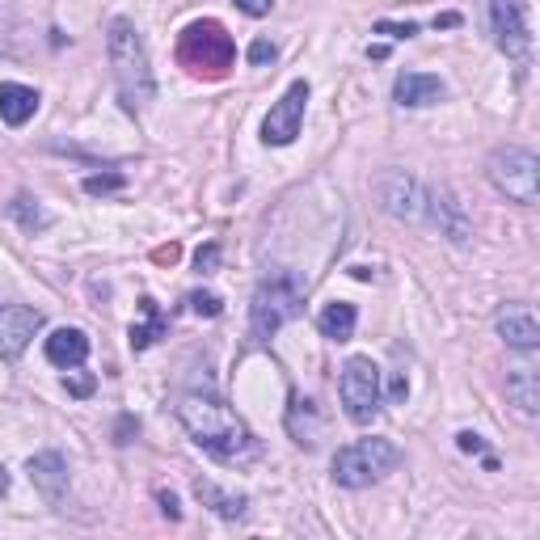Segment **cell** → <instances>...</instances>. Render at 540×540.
<instances>
[{
	"mask_svg": "<svg viewBox=\"0 0 540 540\" xmlns=\"http://www.w3.org/2000/svg\"><path fill=\"white\" fill-rule=\"evenodd\" d=\"M178 418H182V427L190 431V439H195L211 460H220V465H249V460L262 452V443L254 439V431H249L245 422L216 397L186 393L178 401Z\"/></svg>",
	"mask_w": 540,
	"mask_h": 540,
	"instance_id": "cell-1",
	"label": "cell"
},
{
	"mask_svg": "<svg viewBox=\"0 0 540 540\" xmlns=\"http://www.w3.org/2000/svg\"><path fill=\"white\" fill-rule=\"evenodd\" d=\"M106 51H110V68H114V85H119V98L127 110H140L157 98V76L148 64V47L135 22L127 17H114L110 34H106Z\"/></svg>",
	"mask_w": 540,
	"mask_h": 540,
	"instance_id": "cell-2",
	"label": "cell"
},
{
	"mask_svg": "<svg viewBox=\"0 0 540 540\" xmlns=\"http://www.w3.org/2000/svg\"><path fill=\"white\" fill-rule=\"evenodd\" d=\"M178 64L195 76H207V81H220V76H228V68L237 64V47H233V38H228V30L207 17V22H190L182 30Z\"/></svg>",
	"mask_w": 540,
	"mask_h": 540,
	"instance_id": "cell-3",
	"label": "cell"
},
{
	"mask_svg": "<svg viewBox=\"0 0 540 540\" xmlns=\"http://www.w3.org/2000/svg\"><path fill=\"white\" fill-rule=\"evenodd\" d=\"M397 465H401V452L393 439H355L334 452L330 473L342 490H363L372 481H380L384 473H393Z\"/></svg>",
	"mask_w": 540,
	"mask_h": 540,
	"instance_id": "cell-4",
	"label": "cell"
},
{
	"mask_svg": "<svg viewBox=\"0 0 540 540\" xmlns=\"http://www.w3.org/2000/svg\"><path fill=\"white\" fill-rule=\"evenodd\" d=\"M300 304H304L300 279H292V275L266 279L254 292V304H249V334H254L258 342H266L270 334H279L292 317H300Z\"/></svg>",
	"mask_w": 540,
	"mask_h": 540,
	"instance_id": "cell-5",
	"label": "cell"
},
{
	"mask_svg": "<svg viewBox=\"0 0 540 540\" xmlns=\"http://www.w3.org/2000/svg\"><path fill=\"white\" fill-rule=\"evenodd\" d=\"M486 178L498 195L532 207L540 195V157L532 148H498L486 161Z\"/></svg>",
	"mask_w": 540,
	"mask_h": 540,
	"instance_id": "cell-6",
	"label": "cell"
},
{
	"mask_svg": "<svg viewBox=\"0 0 540 540\" xmlns=\"http://www.w3.org/2000/svg\"><path fill=\"white\" fill-rule=\"evenodd\" d=\"M338 397H342L346 418H351L355 427H368L380 414V368L368 355L346 359V368L338 376Z\"/></svg>",
	"mask_w": 540,
	"mask_h": 540,
	"instance_id": "cell-7",
	"label": "cell"
},
{
	"mask_svg": "<svg viewBox=\"0 0 540 540\" xmlns=\"http://www.w3.org/2000/svg\"><path fill=\"white\" fill-rule=\"evenodd\" d=\"M486 26H490V38L494 47L507 55L515 64H528L532 60V34H528V17H524V5L519 0H486Z\"/></svg>",
	"mask_w": 540,
	"mask_h": 540,
	"instance_id": "cell-8",
	"label": "cell"
},
{
	"mask_svg": "<svg viewBox=\"0 0 540 540\" xmlns=\"http://www.w3.org/2000/svg\"><path fill=\"white\" fill-rule=\"evenodd\" d=\"M304 106H308V81H292V85H287V93L266 114L262 144H270V148L292 144L296 135H300V123H304Z\"/></svg>",
	"mask_w": 540,
	"mask_h": 540,
	"instance_id": "cell-9",
	"label": "cell"
},
{
	"mask_svg": "<svg viewBox=\"0 0 540 540\" xmlns=\"http://www.w3.org/2000/svg\"><path fill=\"white\" fill-rule=\"evenodd\" d=\"M376 195H380V207L389 211V216H397V220H410V224L427 220V186H418L410 173H401V169L384 173Z\"/></svg>",
	"mask_w": 540,
	"mask_h": 540,
	"instance_id": "cell-10",
	"label": "cell"
},
{
	"mask_svg": "<svg viewBox=\"0 0 540 540\" xmlns=\"http://www.w3.org/2000/svg\"><path fill=\"white\" fill-rule=\"evenodd\" d=\"M43 330V313L30 304H0V359H17Z\"/></svg>",
	"mask_w": 540,
	"mask_h": 540,
	"instance_id": "cell-11",
	"label": "cell"
},
{
	"mask_svg": "<svg viewBox=\"0 0 540 540\" xmlns=\"http://www.w3.org/2000/svg\"><path fill=\"white\" fill-rule=\"evenodd\" d=\"M427 220L439 224V233L448 237L452 245H469V237H473L469 216H465V203H460L448 186L427 190Z\"/></svg>",
	"mask_w": 540,
	"mask_h": 540,
	"instance_id": "cell-12",
	"label": "cell"
},
{
	"mask_svg": "<svg viewBox=\"0 0 540 540\" xmlns=\"http://www.w3.org/2000/svg\"><path fill=\"white\" fill-rule=\"evenodd\" d=\"M494 330L515 351H536L540 346V321L532 313V304H503L494 317Z\"/></svg>",
	"mask_w": 540,
	"mask_h": 540,
	"instance_id": "cell-13",
	"label": "cell"
},
{
	"mask_svg": "<svg viewBox=\"0 0 540 540\" xmlns=\"http://www.w3.org/2000/svg\"><path fill=\"white\" fill-rule=\"evenodd\" d=\"M26 473L34 481V490L47 498V503H64L68 494V460L60 452H38L26 460Z\"/></svg>",
	"mask_w": 540,
	"mask_h": 540,
	"instance_id": "cell-14",
	"label": "cell"
},
{
	"mask_svg": "<svg viewBox=\"0 0 540 540\" xmlns=\"http://www.w3.org/2000/svg\"><path fill=\"white\" fill-rule=\"evenodd\" d=\"M443 81L439 76H431V72H401L397 76V85H393V98H397V106H435L439 98H443Z\"/></svg>",
	"mask_w": 540,
	"mask_h": 540,
	"instance_id": "cell-15",
	"label": "cell"
},
{
	"mask_svg": "<svg viewBox=\"0 0 540 540\" xmlns=\"http://www.w3.org/2000/svg\"><path fill=\"white\" fill-rule=\"evenodd\" d=\"M47 359L55 363V368H81V363L89 359V338L85 330H55L47 338Z\"/></svg>",
	"mask_w": 540,
	"mask_h": 540,
	"instance_id": "cell-16",
	"label": "cell"
},
{
	"mask_svg": "<svg viewBox=\"0 0 540 540\" xmlns=\"http://www.w3.org/2000/svg\"><path fill=\"white\" fill-rule=\"evenodd\" d=\"M38 110V89L30 85H17V81H5L0 85V119H5L9 127H22L34 119Z\"/></svg>",
	"mask_w": 540,
	"mask_h": 540,
	"instance_id": "cell-17",
	"label": "cell"
},
{
	"mask_svg": "<svg viewBox=\"0 0 540 540\" xmlns=\"http://www.w3.org/2000/svg\"><path fill=\"white\" fill-rule=\"evenodd\" d=\"M507 397L519 405V414L524 418H536L540 414V376H536V368H511L507 372Z\"/></svg>",
	"mask_w": 540,
	"mask_h": 540,
	"instance_id": "cell-18",
	"label": "cell"
},
{
	"mask_svg": "<svg viewBox=\"0 0 540 540\" xmlns=\"http://www.w3.org/2000/svg\"><path fill=\"white\" fill-rule=\"evenodd\" d=\"M355 321H359L355 304L334 300V304H325V308H321L317 330H321V338H330V342H351V334H355Z\"/></svg>",
	"mask_w": 540,
	"mask_h": 540,
	"instance_id": "cell-19",
	"label": "cell"
},
{
	"mask_svg": "<svg viewBox=\"0 0 540 540\" xmlns=\"http://www.w3.org/2000/svg\"><path fill=\"white\" fill-rule=\"evenodd\" d=\"M287 431L300 448H313L317 435H321V418H317V405L304 401V397H292V410H287Z\"/></svg>",
	"mask_w": 540,
	"mask_h": 540,
	"instance_id": "cell-20",
	"label": "cell"
},
{
	"mask_svg": "<svg viewBox=\"0 0 540 540\" xmlns=\"http://www.w3.org/2000/svg\"><path fill=\"white\" fill-rule=\"evenodd\" d=\"M195 494H199V503L203 507H211V511H216V515H224V519H241L245 515V494H228V490H220L216 486V481H195Z\"/></svg>",
	"mask_w": 540,
	"mask_h": 540,
	"instance_id": "cell-21",
	"label": "cell"
},
{
	"mask_svg": "<svg viewBox=\"0 0 540 540\" xmlns=\"http://www.w3.org/2000/svg\"><path fill=\"white\" fill-rule=\"evenodd\" d=\"M140 308H144V317H148V321H144V325H131V351H148V346L157 342V338L165 334V325H169V321L161 317V304L152 300V296H144Z\"/></svg>",
	"mask_w": 540,
	"mask_h": 540,
	"instance_id": "cell-22",
	"label": "cell"
},
{
	"mask_svg": "<svg viewBox=\"0 0 540 540\" xmlns=\"http://www.w3.org/2000/svg\"><path fill=\"white\" fill-rule=\"evenodd\" d=\"M9 211L17 216V224L26 228V233H34V228H47L51 224V216L43 207H38V199H30V195H17L13 203H9Z\"/></svg>",
	"mask_w": 540,
	"mask_h": 540,
	"instance_id": "cell-23",
	"label": "cell"
},
{
	"mask_svg": "<svg viewBox=\"0 0 540 540\" xmlns=\"http://www.w3.org/2000/svg\"><path fill=\"white\" fill-rule=\"evenodd\" d=\"M186 304L195 308L199 317H220V313H224V304H220V296H216V292H190V296H186Z\"/></svg>",
	"mask_w": 540,
	"mask_h": 540,
	"instance_id": "cell-24",
	"label": "cell"
},
{
	"mask_svg": "<svg viewBox=\"0 0 540 540\" xmlns=\"http://www.w3.org/2000/svg\"><path fill=\"white\" fill-rule=\"evenodd\" d=\"M85 190H89V195H110V190H123V173H93V178H85Z\"/></svg>",
	"mask_w": 540,
	"mask_h": 540,
	"instance_id": "cell-25",
	"label": "cell"
},
{
	"mask_svg": "<svg viewBox=\"0 0 540 540\" xmlns=\"http://www.w3.org/2000/svg\"><path fill=\"white\" fill-rule=\"evenodd\" d=\"M279 55V47L270 43V38H254V43H249V64H270Z\"/></svg>",
	"mask_w": 540,
	"mask_h": 540,
	"instance_id": "cell-26",
	"label": "cell"
},
{
	"mask_svg": "<svg viewBox=\"0 0 540 540\" xmlns=\"http://www.w3.org/2000/svg\"><path fill=\"white\" fill-rule=\"evenodd\" d=\"M456 443H460V452H469V456H481V452H486V439L473 435V431H460Z\"/></svg>",
	"mask_w": 540,
	"mask_h": 540,
	"instance_id": "cell-27",
	"label": "cell"
},
{
	"mask_svg": "<svg viewBox=\"0 0 540 540\" xmlns=\"http://www.w3.org/2000/svg\"><path fill=\"white\" fill-rule=\"evenodd\" d=\"M376 34H389V38H414V34H418V26H414V22H405V26H397V22H380V26H376Z\"/></svg>",
	"mask_w": 540,
	"mask_h": 540,
	"instance_id": "cell-28",
	"label": "cell"
},
{
	"mask_svg": "<svg viewBox=\"0 0 540 540\" xmlns=\"http://www.w3.org/2000/svg\"><path fill=\"white\" fill-rule=\"evenodd\" d=\"M216 262H220V245H203L199 254H195V266L199 270H216Z\"/></svg>",
	"mask_w": 540,
	"mask_h": 540,
	"instance_id": "cell-29",
	"label": "cell"
},
{
	"mask_svg": "<svg viewBox=\"0 0 540 540\" xmlns=\"http://www.w3.org/2000/svg\"><path fill=\"white\" fill-rule=\"evenodd\" d=\"M270 5H275V0H237V9H241V13H249V17H266V13H270Z\"/></svg>",
	"mask_w": 540,
	"mask_h": 540,
	"instance_id": "cell-30",
	"label": "cell"
},
{
	"mask_svg": "<svg viewBox=\"0 0 540 540\" xmlns=\"http://www.w3.org/2000/svg\"><path fill=\"white\" fill-rule=\"evenodd\" d=\"M157 498H161V511H165L169 519H178V515H182V511H178V498H173V494H165V490H161Z\"/></svg>",
	"mask_w": 540,
	"mask_h": 540,
	"instance_id": "cell-31",
	"label": "cell"
},
{
	"mask_svg": "<svg viewBox=\"0 0 540 540\" xmlns=\"http://www.w3.org/2000/svg\"><path fill=\"white\" fill-rule=\"evenodd\" d=\"M405 393H410V384H405V376H393L389 397H393V401H405Z\"/></svg>",
	"mask_w": 540,
	"mask_h": 540,
	"instance_id": "cell-32",
	"label": "cell"
},
{
	"mask_svg": "<svg viewBox=\"0 0 540 540\" xmlns=\"http://www.w3.org/2000/svg\"><path fill=\"white\" fill-rule=\"evenodd\" d=\"M68 384V393H76V397H89L93 393V380H64Z\"/></svg>",
	"mask_w": 540,
	"mask_h": 540,
	"instance_id": "cell-33",
	"label": "cell"
},
{
	"mask_svg": "<svg viewBox=\"0 0 540 540\" xmlns=\"http://www.w3.org/2000/svg\"><path fill=\"white\" fill-rule=\"evenodd\" d=\"M173 258H178V245H169V249H161V254H157V262H173Z\"/></svg>",
	"mask_w": 540,
	"mask_h": 540,
	"instance_id": "cell-34",
	"label": "cell"
},
{
	"mask_svg": "<svg viewBox=\"0 0 540 540\" xmlns=\"http://www.w3.org/2000/svg\"><path fill=\"white\" fill-rule=\"evenodd\" d=\"M0 494H9V473H5V465H0Z\"/></svg>",
	"mask_w": 540,
	"mask_h": 540,
	"instance_id": "cell-35",
	"label": "cell"
},
{
	"mask_svg": "<svg viewBox=\"0 0 540 540\" xmlns=\"http://www.w3.org/2000/svg\"><path fill=\"white\" fill-rule=\"evenodd\" d=\"M0 51H5V47H0Z\"/></svg>",
	"mask_w": 540,
	"mask_h": 540,
	"instance_id": "cell-36",
	"label": "cell"
}]
</instances>
